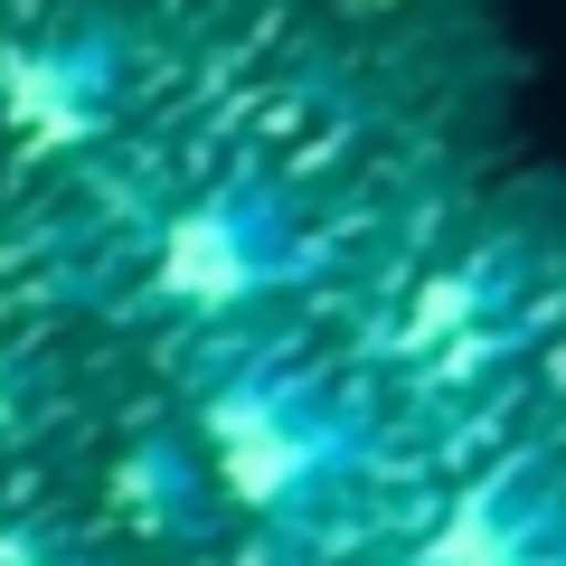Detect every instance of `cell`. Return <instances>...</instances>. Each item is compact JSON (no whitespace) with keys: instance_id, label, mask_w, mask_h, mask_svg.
Instances as JSON below:
<instances>
[{"instance_id":"cell-1","label":"cell","mask_w":566,"mask_h":566,"mask_svg":"<svg viewBox=\"0 0 566 566\" xmlns=\"http://www.w3.org/2000/svg\"><path fill=\"white\" fill-rule=\"evenodd\" d=\"M161 274L180 283V293H208V303H227V293L245 283V255H237V237H227L218 218H189L180 237H170V264H161Z\"/></svg>"},{"instance_id":"cell-2","label":"cell","mask_w":566,"mask_h":566,"mask_svg":"<svg viewBox=\"0 0 566 566\" xmlns=\"http://www.w3.org/2000/svg\"><path fill=\"white\" fill-rule=\"evenodd\" d=\"M424 566H510V547H501V528H491L482 510H463V520L434 538V557H424Z\"/></svg>"}]
</instances>
